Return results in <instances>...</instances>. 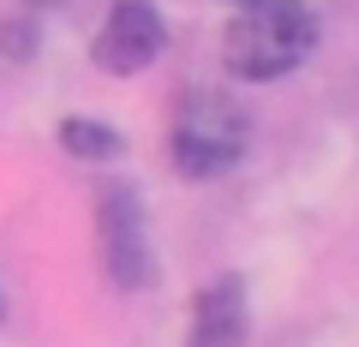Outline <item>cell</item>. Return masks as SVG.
<instances>
[{"instance_id":"1","label":"cell","mask_w":359,"mask_h":347,"mask_svg":"<svg viewBox=\"0 0 359 347\" xmlns=\"http://www.w3.org/2000/svg\"><path fill=\"white\" fill-rule=\"evenodd\" d=\"M318 42L323 18L311 0H245L222 30V66L240 84H276V78H294L318 54Z\"/></svg>"},{"instance_id":"2","label":"cell","mask_w":359,"mask_h":347,"mask_svg":"<svg viewBox=\"0 0 359 347\" xmlns=\"http://www.w3.org/2000/svg\"><path fill=\"white\" fill-rule=\"evenodd\" d=\"M252 144V108L222 84H186L168 114V162L180 180H222Z\"/></svg>"},{"instance_id":"3","label":"cell","mask_w":359,"mask_h":347,"mask_svg":"<svg viewBox=\"0 0 359 347\" xmlns=\"http://www.w3.org/2000/svg\"><path fill=\"white\" fill-rule=\"evenodd\" d=\"M96 257L114 294H150L162 264L150 245V210L132 180H102L96 186Z\"/></svg>"},{"instance_id":"4","label":"cell","mask_w":359,"mask_h":347,"mask_svg":"<svg viewBox=\"0 0 359 347\" xmlns=\"http://www.w3.org/2000/svg\"><path fill=\"white\" fill-rule=\"evenodd\" d=\"M168 48V18L156 13V0H114L90 36V60L108 78H138L162 60Z\"/></svg>"},{"instance_id":"5","label":"cell","mask_w":359,"mask_h":347,"mask_svg":"<svg viewBox=\"0 0 359 347\" xmlns=\"http://www.w3.org/2000/svg\"><path fill=\"white\" fill-rule=\"evenodd\" d=\"M186 347H252V294H245L240 270L210 275V282L192 294Z\"/></svg>"},{"instance_id":"6","label":"cell","mask_w":359,"mask_h":347,"mask_svg":"<svg viewBox=\"0 0 359 347\" xmlns=\"http://www.w3.org/2000/svg\"><path fill=\"white\" fill-rule=\"evenodd\" d=\"M54 138H60V150L78 156V162H114V156L126 150L120 126H108V120H90V114H66Z\"/></svg>"},{"instance_id":"7","label":"cell","mask_w":359,"mask_h":347,"mask_svg":"<svg viewBox=\"0 0 359 347\" xmlns=\"http://www.w3.org/2000/svg\"><path fill=\"white\" fill-rule=\"evenodd\" d=\"M36 48H42V25H36V13H18V18H6L0 25V60H36Z\"/></svg>"},{"instance_id":"8","label":"cell","mask_w":359,"mask_h":347,"mask_svg":"<svg viewBox=\"0 0 359 347\" xmlns=\"http://www.w3.org/2000/svg\"><path fill=\"white\" fill-rule=\"evenodd\" d=\"M42 6H60V0H30V13H42Z\"/></svg>"},{"instance_id":"9","label":"cell","mask_w":359,"mask_h":347,"mask_svg":"<svg viewBox=\"0 0 359 347\" xmlns=\"http://www.w3.org/2000/svg\"><path fill=\"white\" fill-rule=\"evenodd\" d=\"M0 323H6V299H0Z\"/></svg>"},{"instance_id":"10","label":"cell","mask_w":359,"mask_h":347,"mask_svg":"<svg viewBox=\"0 0 359 347\" xmlns=\"http://www.w3.org/2000/svg\"><path fill=\"white\" fill-rule=\"evenodd\" d=\"M228 6H245V0H228Z\"/></svg>"}]
</instances>
